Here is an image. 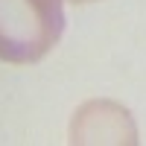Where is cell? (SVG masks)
<instances>
[{
  "label": "cell",
  "instance_id": "cell-3",
  "mask_svg": "<svg viewBox=\"0 0 146 146\" xmlns=\"http://www.w3.org/2000/svg\"><path fill=\"white\" fill-rule=\"evenodd\" d=\"M70 3H94V0H70Z\"/></svg>",
  "mask_w": 146,
  "mask_h": 146
},
{
  "label": "cell",
  "instance_id": "cell-1",
  "mask_svg": "<svg viewBox=\"0 0 146 146\" xmlns=\"http://www.w3.org/2000/svg\"><path fill=\"white\" fill-rule=\"evenodd\" d=\"M62 32L64 0H0V62H41Z\"/></svg>",
  "mask_w": 146,
  "mask_h": 146
},
{
  "label": "cell",
  "instance_id": "cell-2",
  "mask_svg": "<svg viewBox=\"0 0 146 146\" xmlns=\"http://www.w3.org/2000/svg\"><path fill=\"white\" fill-rule=\"evenodd\" d=\"M70 143H137V126L126 105L114 100H91L73 114Z\"/></svg>",
  "mask_w": 146,
  "mask_h": 146
}]
</instances>
